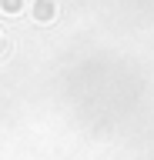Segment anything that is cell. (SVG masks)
<instances>
[{"label":"cell","mask_w":154,"mask_h":160,"mask_svg":"<svg viewBox=\"0 0 154 160\" xmlns=\"http://www.w3.org/2000/svg\"><path fill=\"white\" fill-rule=\"evenodd\" d=\"M34 13H37V20H50L54 13H57V7H54V0H37Z\"/></svg>","instance_id":"obj_1"},{"label":"cell","mask_w":154,"mask_h":160,"mask_svg":"<svg viewBox=\"0 0 154 160\" xmlns=\"http://www.w3.org/2000/svg\"><path fill=\"white\" fill-rule=\"evenodd\" d=\"M0 10H7V13H17V10H20V0H0Z\"/></svg>","instance_id":"obj_2"}]
</instances>
